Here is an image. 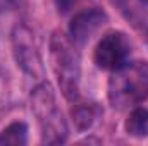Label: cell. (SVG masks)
I'll use <instances>...</instances> for the list:
<instances>
[{
    "label": "cell",
    "instance_id": "6da1fadb",
    "mask_svg": "<svg viewBox=\"0 0 148 146\" xmlns=\"http://www.w3.org/2000/svg\"><path fill=\"white\" fill-rule=\"evenodd\" d=\"M107 96L114 108H134L148 98V62H126L112 71Z\"/></svg>",
    "mask_w": 148,
    "mask_h": 146
},
{
    "label": "cell",
    "instance_id": "7a4b0ae2",
    "mask_svg": "<svg viewBox=\"0 0 148 146\" xmlns=\"http://www.w3.org/2000/svg\"><path fill=\"white\" fill-rule=\"evenodd\" d=\"M50 62L59 88L66 100L76 102L79 96L81 57L69 35L55 31L50 38Z\"/></svg>",
    "mask_w": 148,
    "mask_h": 146
},
{
    "label": "cell",
    "instance_id": "3957f363",
    "mask_svg": "<svg viewBox=\"0 0 148 146\" xmlns=\"http://www.w3.org/2000/svg\"><path fill=\"white\" fill-rule=\"evenodd\" d=\"M31 110L38 120L43 143L47 145L66 143L69 127L62 110L57 105L55 91L48 81H41L31 91Z\"/></svg>",
    "mask_w": 148,
    "mask_h": 146
},
{
    "label": "cell",
    "instance_id": "277c9868",
    "mask_svg": "<svg viewBox=\"0 0 148 146\" xmlns=\"http://www.w3.org/2000/svg\"><path fill=\"white\" fill-rule=\"evenodd\" d=\"M10 41H12L14 59L17 65L23 69V72L28 74L29 77L41 79L45 76V65L33 31L24 24H17L12 29Z\"/></svg>",
    "mask_w": 148,
    "mask_h": 146
},
{
    "label": "cell",
    "instance_id": "5b68a950",
    "mask_svg": "<svg viewBox=\"0 0 148 146\" xmlns=\"http://www.w3.org/2000/svg\"><path fill=\"white\" fill-rule=\"evenodd\" d=\"M131 57V41L122 31H109L98 40L93 62L102 71H115L129 62Z\"/></svg>",
    "mask_w": 148,
    "mask_h": 146
},
{
    "label": "cell",
    "instance_id": "8992f818",
    "mask_svg": "<svg viewBox=\"0 0 148 146\" xmlns=\"http://www.w3.org/2000/svg\"><path fill=\"white\" fill-rule=\"evenodd\" d=\"M107 21L109 17L105 10H102L100 7L83 9L77 14H74L69 23V38L76 45H84Z\"/></svg>",
    "mask_w": 148,
    "mask_h": 146
},
{
    "label": "cell",
    "instance_id": "52a82bcc",
    "mask_svg": "<svg viewBox=\"0 0 148 146\" xmlns=\"http://www.w3.org/2000/svg\"><path fill=\"white\" fill-rule=\"evenodd\" d=\"M124 129L131 138H148V108L145 107H134L131 108Z\"/></svg>",
    "mask_w": 148,
    "mask_h": 146
},
{
    "label": "cell",
    "instance_id": "ba28073f",
    "mask_svg": "<svg viewBox=\"0 0 148 146\" xmlns=\"http://www.w3.org/2000/svg\"><path fill=\"white\" fill-rule=\"evenodd\" d=\"M26 143H28V126L21 120H16L0 131V145L23 146Z\"/></svg>",
    "mask_w": 148,
    "mask_h": 146
},
{
    "label": "cell",
    "instance_id": "9c48e42d",
    "mask_svg": "<svg viewBox=\"0 0 148 146\" xmlns=\"http://www.w3.org/2000/svg\"><path fill=\"white\" fill-rule=\"evenodd\" d=\"M97 119V107L93 103H79L73 108V120L77 131H88Z\"/></svg>",
    "mask_w": 148,
    "mask_h": 146
},
{
    "label": "cell",
    "instance_id": "30bf717a",
    "mask_svg": "<svg viewBox=\"0 0 148 146\" xmlns=\"http://www.w3.org/2000/svg\"><path fill=\"white\" fill-rule=\"evenodd\" d=\"M55 2V7H57V10L60 12V14H67L71 9H73L74 2L76 0H53Z\"/></svg>",
    "mask_w": 148,
    "mask_h": 146
},
{
    "label": "cell",
    "instance_id": "8fae6325",
    "mask_svg": "<svg viewBox=\"0 0 148 146\" xmlns=\"http://www.w3.org/2000/svg\"><path fill=\"white\" fill-rule=\"evenodd\" d=\"M138 2H141L143 5H148V0H138Z\"/></svg>",
    "mask_w": 148,
    "mask_h": 146
}]
</instances>
